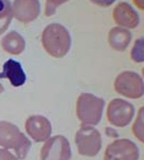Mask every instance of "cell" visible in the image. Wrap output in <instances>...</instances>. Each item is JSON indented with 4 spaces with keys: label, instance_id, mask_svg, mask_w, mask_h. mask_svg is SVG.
<instances>
[{
    "label": "cell",
    "instance_id": "obj_1",
    "mask_svg": "<svg viewBox=\"0 0 144 160\" xmlns=\"http://www.w3.org/2000/svg\"><path fill=\"white\" fill-rule=\"evenodd\" d=\"M42 43L49 55L55 58H62L70 49L71 40L65 27L59 23H51L43 30Z\"/></svg>",
    "mask_w": 144,
    "mask_h": 160
},
{
    "label": "cell",
    "instance_id": "obj_2",
    "mask_svg": "<svg viewBox=\"0 0 144 160\" xmlns=\"http://www.w3.org/2000/svg\"><path fill=\"white\" fill-rule=\"evenodd\" d=\"M0 146L15 150L18 159L26 158L31 142L14 124L0 121Z\"/></svg>",
    "mask_w": 144,
    "mask_h": 160
},
{
    "label": "cell",
    "instance_id": "obj_3",
    "mask_svg": "<svg viewBox=\"0 0 144 160\" xmlns=\"http://www.w3.org/2000/svg\"><path fill=\"white\" fill-rule=\"evenodd\" d=\"M105 107L103 99L90 93H82L76 102V115L83 125L96 126L101 120Z\"/></svg>",
    "mask_w": 144,
    "mask_h": 160
},
{
    "label": "cell",
    "instance_id": "obj_4",
    "mask_svg": "<svg viewBox=\"0 0 144 160\" xmlns=\"http://www.w3.org/2000/svg\"><path fill=\"white\" fill-rule=\"evenodd\" d=\"M75 142L81 155L93 157L98 154L101 149V135L94 127L82 124L76 132Z\"/></svg>",
    "mask_w": 144,
    "mask_h": 160
},
{
    "label": "cell",
    "instance_id": "obj_5",
    "mask_svg": "<svg viewBox=\"0 0 144 160\" xmlns=\"http://www.w3.org/2000/svg\"><path fill=\"white\" fill-rule=\"evenodd\" d=\"M115 90L119 95L129 99H139L143 95V82L141 76L132 71L119 74L114 82Z\"/></svg>",
    "mask_w": 144,
    "mask_h": 160
},
{
    "label": "cell",
    "instance_id": "obj_6",
    "mask_svg": "<svg viewBox=\"0 0 144 160\" xmlns=\"http://www.w3.org/2000/svg\"><path fill=\"white\" fill-rule=\"evenodd\" d=\"M134 107L122 99H114L107 109V118L110 123L116 127H125L131 122L134 115Z\"/></svg>",
    "mask_w": 144,
    "mask_h": 160
},
{
    "label": "cell",
    "instance_id": "obj_7",
    "mask_svg": "<svg viewBox=\"0 0 144 160\" xmlns=\"http://www.w3.org/2000/svg\"><path fill=\"white\" fill-rule=\"evenodd\" d=\"M71 158L70 144L63 136L50 138L41 148V160H70Z\"/></svg>",
    "mask_w": 144,
    "mask_h": 160
},
{
    "label": "cell",
    "instance_id": "obj_8",
    "mask_svg": "<svg viewBox=\"0 0 144 160\" xmlns=\"http://www.w3.org/2000/svg\"><path fill=\"white\" fill-rule=\"evenodd\" d=\"M139 151L134 142L129 139H119L107 146L104 160H138Z\"/></svg>",
    "mask_w": 144,
    "mask_h": 160
},
{
    "label": "cell",
    "instance_id": "obj_9",
    "mask_svg": "<svg viewBox=\"0 0 144 160\" xmlns=\"http://www.w3.org/2000/svg\"><path fill=\"white\" fill-rule=\"evenodd\" d=\"M25 128L27 133L35 142L48 140L52 133V126L49 121L40 115H33L26 121Z\"/></svg>",
    "mask_w": 144,
    "mask_h": 160
},
{
    "label": "cell",
    "instance_id": "obj_10",
    "mask_svg": "<svg viewBox=\"0 0 144 160\" xmlns=\"http://www.w3.org/2000/svg\"><path fill=\"white\" fill-rule=\"evenodd\" d=\"M13 16L23 23H30L38 18L40 13L39 1L16 0L12 7Z\"/></svg>",
    "mask_w": 144,
    "mask_h": 160
},
{
    "label": "cell",
    "instance_id": "obj_11",
    "mask_svg": "<svg viewBox=\"0 0 144 160\" xmlns=\"http://www.w3.org/2000/svg\"><path fill=\"white\" fill-rule=\"evenodd\" d=\"M112 16L116 23L129 28H135L139 23L138 13L126 2H120L116 5L113 9Z\"/></svg>",
    "mask_w": 144,
    "mask_h": 160
},
{
    "label": "cell",
    "instance_id": "obj_12",
    "mask_svg": "<svg viewBox=\"0 0 144 160\" xmlns=\"http://www.w3.org/2000/svg\"><path fill=\"white\" fill-rule=\"evenodd\" d=\"M0 78H8L11 84L16 88L22 86L26 81V73L21 63L12 59L4 63Z\"/></svg>",
    "mask_w": 144,
    "mask_h": 160
},
{
    "label": "cell",
    "instance_id": "obj_13",
    "mask_svg": "<svg viewBox=\"0 0 144 160\" xmlns=\"http://www.w3.org/2000/svg\"><path fill=\"white\" fill-rule=\"evenodd\" d=\"M131 40V34L128 30L121 27H115L110 30L108 42L110 46L118 52H123Z\"/></svg>",
    "mask_w": 144,
    "mask_h": 160
},
{
    "label": "cell",
    "instance_id": "obj_14",
    "mask_svg": "<svg viewBox=\"0 0 144 160\" xmlns=\"http://www.w3.org/2000/svg\"><path fill=\"white\" fill-rule=\"evenodd\" d=\"M1 45L2 48L9 54L18 55L24 51L26 42L20 34L13 30L2 38Z\"/></svg>",
    "mask_w": 144,
    "mask_h": 160
},
{
    "label": "cell",
    "instance_id": "obj_15",
    "mask_svg": "<svg viewBox=\"0 0 144 160\" xmlns=\"http://www.w3.org/2000/svg\"><path fill=\"white\" fill-rule=\"evenodd\" d=\"M143 112L144 108L141 107L138 112V115L135 122L132 126L133 133L136 138L141 142H144L143 136Z\"/></svg>",
    "mask_w": 144,
    "mask_h": 160
},
{
    "label": "cell",
    "instance_id": "obj_16",
    "mask_svg": "<svg viewBox=\"0 0 144 160\" xmlns=\"http://www.w3.org/2000/svg\"><path fill=\"white\" fill-rule=\"evenodd\" d=\"M131 58L135 62L141 63L144 60L143 40L138 39L135 41L134 47L131 51Z\"/></svg>",
    "mask_w": 144,
    "mask_h": 160
},
{
    "label": "cell",
    "instance_id": "obj_17",
    "mask_svg": "<svg viewBox=\"0 0 144 160\" xmlns=\"http://www.w3.org/2000/svg\"><path fill=\"white\" fill-rule=\"evenodd\" d=\"M12 17V9L8 11L7 12L3 13V14H0V35L4 33L9 28Z\"/></svg>",
    "mask_w": 144,
    "mask_h": 160
},
{
    "label": "cell",
    "instance_id": "obj_18",
    "mask_svg": "<svg viewBox=\"0 0 144 160\" xmlns=\"http://www.w3.org/2000/svg\"><path fill=\"white\" fill-rule=\"evenodd\" d=\"M66 2V1H47L45 4V15L50 16L54 14L57 7Z\"/></svg>",
    "mask_w": 144,
    "mask_h": 160
},
{
    "label": "cell",
    "instance_id": "obj_19",
    "mask_svg": "<svg viewBox=\"0 0 144 160\" xmlns=\"http://www.w3.org/2000/svg\"><path fill=\"white\" fill-rule=\"evenodd\" d=\"M0 160H18V158L7 149H0Z\"/></svg>",
    "mask_w": 144,
    "mask_h": 160
},
{
    "label": "cell",
    "instance_id": "obj_20",
    "mask_svg": "<svg viewBox=\"0 0 144 160\" xmlns=\"http://www.w3.org/2000/svg\"><path fill=\"white\" fill-rule=\"evenodd\" d=\"M11 9H12V7H11L9 1L0 0V14H3Z\"/></svg>",
    "mask_w": 144,
    "mask_h": 160
},
{
    "label": "cell",
    "instance_id": "obj_21",
    "mask_svg": "<svg viewBox=\"0 0 144 160\" xmlns=\"http://www.w3.org/2000/svg\"><path fill=\"white\" fill-rule=\"evenodd\" d=\"M105 132H106V134L107 136L110 137L117 138L119 136L117 132L112 128H110V127H107V128H106V131H105Z\"/></svg>",
    "mask_w": 144,
    "mask_h": 160
},
{
    "label": "cell",
    "instance_id": "obj_22",
    "mask_svg": "<svg viewBox=\"0 0 144 160\" xmlns=\"http://www.w3.org/2000/svg\"><path fill=\"white\" fill-rule=\"evenodd\" d=\"M4 91V88L3 87V85H2L1 83H0V94H2Z\"/></svg>",
    "mask_w": 144,
    "mask_h": 160
}]
</instances>
